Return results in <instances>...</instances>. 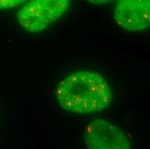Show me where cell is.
Returning a JSON list of instances; mask_svg holds the SVG:
<instances>
[{"mask_svg": "<svg viewBox=\"0 0 150 149\" xmlns=\"http://www.w3.org/2000/svg\"><path fill=\"white\" fill-rule=\"evenodd\" d=\"M68 6V0H33L17 12V20L25 30L38 33L61 17Z\"/></svg>", "mask_w": 150, "mask_h": 149, "instance_id": "7a4b0ae2", "label": "cell"}, {"mask_svg": "<svg viewBox=\"0 0 150 149\" xmlns=\"http://www.w3.org/2000/svg\"><path fill=\"white\" fill-rule=\"evenodd\" d=\"M23 2L21 0H0V10L18 6Z\"/></svg>", "mask_w": 150, "mask_h": 149, "instance_id": "5b68a950", "label": "cell"}, {"mask_svg": "<svg viewBox=\"0 0 150 149\" xmlns=\"http://www.w3.org/2000/svg\"><path fill=\"white\" fill-rule=\"evenodd\" d=\"M87 149H131L129 139L118 127L104 119H95L86 126Z\"/></svg>", "mask_w": 150, "mask_h": 149, "instance_id": "3957f363", "label": "cell"}, {"mask_svg": "<svg viewBox=\"0 0 150 149\" xmlns=\"http://www.w3.org/2000/svg\"><path fill=\"white\" fill-rule=\"evenodd\" d=\"M56 97L62 109L88 114L105 109L111 101V90L98 73L79 71L64 78L56 88Z\"/></svg>", "mask_w": 150, "mask_h": 149, "instance_id": "6da1fadb", "label": "cell"}, {"mask_svg": "<svg viewBox=\"0 0 150 149\" xmlns=\"http://www.w3.org/2000/svg\"><path fill=\"white\" fill-rule=\"evenodd\" d=\"M114 19L118 26L129 31L149 29L150 23L149 0H122L114 9Z\"/></svg>", "mask_w": 150, "mask_h": 149, "instance_id": "277c9868", "label": "cell"}]
</instances>
